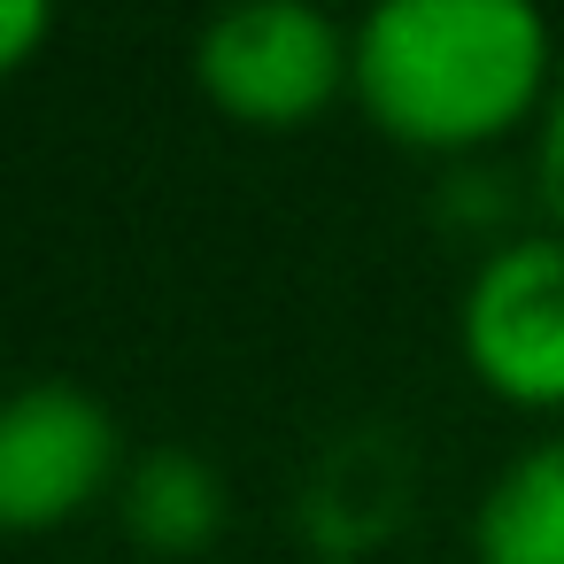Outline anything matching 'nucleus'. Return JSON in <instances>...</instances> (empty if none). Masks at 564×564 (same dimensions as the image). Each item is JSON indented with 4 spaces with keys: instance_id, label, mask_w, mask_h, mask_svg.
Returning <instances> with one entry per match:
<instances>
[{
    "instance_id": "obj_7",
    "label": "nucleus",
    "mask_w": 564,
    "mask_h": 564,
    "mask_svg": "<svg viewBox=\"0 0 564 564\" xmlns=\"http://www.w3.org/2000/svg\"><path fill=\"white\" fill-rule=\"evenodd\" d=\"M533 202H541L549 232H564V70H556L549 109L533 124Z\"/></svg>"
},
{
    "instance_id": "obj_2",
    "label": "nucleus",
    "mask_w": 564,
    "mask_h": 564,
    "mask_svg": "<svg viewBox=\"0 0 564 564\" xmlns=\"http://www.w3.org/2000/svg\"><path fill=\"white\" fill-rule=\"evenodd\" d=\"M356 78V40L302 0H248L202 24L194 86L240 132H302Z\"/></svg>"
},
{
    "instance_id": "obj_3",
    "label": "nucleus",
    "mask_w": 564,
    "mask_h": 564,
    "mask_svg": "<svg viewBox=\"0 0 564 564\" xmlns=\"http://www.w3.org/2000/svg\"><path fill=\"white\" fill-rule=\"evenodd\" d=\"M456 356L495 402L533 417L564 410V232H510L471 263Z\"/></svg>"
},
{
    "instance_id": "obj_6",
    "label": "nucleus",
    "mask_w": 564,
    "mask_h": 564,
    "mask_svg": "<svg viewBox=\"0 0 564 564\" xmlns=\"http://www.w3.org/2000/svg\"><path fill=\"white\" fill-rule=\"evenodd\" d=\"M117 510L148 556H202L225 533V479L194 448H148V456H132Z\"/></svg>"
},
{
    "instance_id": "obj_4",
    "label": "nucleus",
    "mask_w": 564,
    "mask_h": 564,
    "mask_svg": "<svg viewBox=\"0 0 564 564\" xmlns=\"http://www.w3.org/2000/svg\"><path fill=\"white\" fill-rule=\"evenodd\" d=\"M124 425L70 379H32L0 402V525L55 533L124 487Z\"/></svg>"
},
{
    "instance_id": "obj_8",
    "label": "nucleus",
    "mask_w": 564,
    "mask_h": 564,
    "mask_svg": "<svg viewBox=\"0 0 564 564\" xmlns=\"http://www.w3.org/2000/svg\"><path fill=\"white\" fill-rule=\"evenodd\" d=\"M47 32H55V17L40 0H0V70H24Z\"/></svg>"
},
{
    "instance_id": "obj_1",
    "label": "nucleus",
    "mask_w": 564,
    "mask_h": 564,
    "mask_svg": "<svg viewBox=\"0 0 564 564\" xmlns=\"http://www.w3.org/2000/svg\"><path fill=\"white\" fill-rule=\"evenodd\" d=\"M348 40V101L410 155H487L533 132L564 70L533 0H387Z\"/></svg>"
},
{
    "instance_id": "obj_9",
    "label": "nucleus",
    "mask_w": 564,
    "mask_h": 564,
    "mask_svg": "<svg viewBox=\"0 0 564 564\" xmlns=\"http://www.w3.org/2000/svg\"><path fill=\"white\" fill-rule=\"evenodd\" d=\"M317 564H356V556H317Z\"/></svg>"
},
{
    "instance_id": "obj_5",
    "label": "nucleus",
    "mask_w": 564,
    "mask_h": 564,
    "mask_svg": "<svg viewBox=\"0 0 564 564\" xmlns=\"http://www.w3.org/2000/svg\"><path fill=\"white\" fill-rule=\"evenodd\" d=\"M471 564H564V433L525 441L479 487Z\"/></svg>"
}]
</instances>
